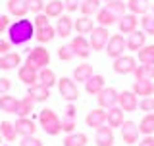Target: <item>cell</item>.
Listing matches in <instances>:
<instances>
[{
	"label": "cell",
	"instance_id": "1",
	"mask_svg": "<svg viewBox=\"0 0 154 146\" xmlns=\"http://www.w3.org/2000/svg\"><path fill=\"white\" fill-rule=\"evenodd\" d=\"M35 31L37 29H35L31 19H25V17L16 19L8 29V41L12 42L14 46H23L35 37Z\"/></svg>",
	"mask_w": 154,
	"mask_h": 146
},
{
	"label": "cell",
	"instance_id": "2",
	"mask_svg": "<svg viewBox=\"0 0 154 146\" xmlns=\"http://www.w3.org/2000/svg\"><path fill=\"white\" fill-rule=\"evenodd\" d=\"M38 125H41V129L45 131L48 137H56V135L62 133V119L50 108L41 110V114H38Z\"/></svg>",
	"mask_w": 154,
	"mask_h": 146
},
{
	"label": "cell",
	"instance_id": "3",
	"mask_svg": "<svg viewBox=\"0 0 154 146\" xmlns=\"http://www.w3.org/2000/svg\"><path fill=\"white\" fill-rule=\"evenodd\" d=\"M25 64L35 67V69H38V71L45 69V67H48V64H50V52H48L42 44H38L35 48H29Z\"/></svg>",
	"mask_w": 154,
	"mask_h": 146
},
{
	"label": "cell",
	"instance_id": "4",
	"mask_svg": "<svg viewBox=\"0 0 154 146\" xmlns=\"http://www.w3.org/2000/svg\"><path fill=\"white\" fill-rule=\"evenodd\" d=\"M58 90H60V96L67 104H69V102H75L79 98V89H77L75 81L69 79V77H66V75L58 79Z\"/></svg>",
	"mask_w": 154,
	"mask_h": 146
},
{
	"label": "cell",
	"instance_id": "5",
	"mask_svg": "<svg viewBox=\"0 0 154 146\" xmlns=\"http://www.w3.org/2000/svg\"><path fill=\"white\" fill-rule=\"evenodd\" d=\"M110 31H108V27H100V25H96L93 29V33L89 35V44L93 50L96 52H100V50H106V44H108V41H110Z\"/></svg>",
	"mask_w": 154,
	"mask_h": 146
},
{
	"label": "cell",
	"instance_id": "6",
	"mask_svg": "<svg viewBox=\"0 0 154 146\" xmlns=\"http://www.w3.org/2000/svg\"><path fill=\"white\" fill-rule=\"evenodd\" d=\"M125 50H127V41L123 38L122 33H118V35H112V37H110L108 44H106V54H108V58L116 60V58L123 56Z\"/></svg>",
	"mask_w": 154,
	"mask_h": 146
},
{
	"label": "cell",
	"instance_id": "7",
	"mask_svg": "<svg viewBox=\"0 0 154 146\" xmlns=\"http://www.w3.org/2000/svg\"><path fill=\"white\" fill-rule=\"evenodd\" d=\"M118 98H119V92L116 90L114 87H106L104 90L98 92L96 102H98V108L110 110V108H114V106H118Z\"/></svg>",
	"mask_w": 154,
	"mask_h": 146
},
{
	"label": "cell",
	"instance_id": "8",
	"mask_svg": "<svg viewBox=\"0 0 154 146\" xmlns=\"http://www.w3.org/2000/svg\"><path fill=\"white\" fill-rule=\"evenodd\" d=\"M135 67H137V60H135L133 56H127V54L116 58L114 64H112V69L118 73V75H129V73L135 71Z\"/></svg>",
	"mask_w": 154,
	"mask_h": 146
},
{
	"label": "cell",
	"instance_id": "9",
	"mask_svg": "<svg viewBox=\"0 0 154 146\" xmlns=\"http://www.w3.org/2000/svg\"><path fill=\"white\" fill-rule=\"evenodd\" d=\"M69 44H71V48H73L75 56H77V58H81V60H87V58L93 54V48H91V44H89V38L83 37V35L73 37Z\"/></svg>",
	"mask_w": 154,
	"mask_h": 146
},
{
	"label": "cell",
	"instance_id": "10",
	"mask_svg": "<svg viewBox=\"0 0 154 146\" xmlns=\"http://www.w3.org/2000/svg\"><path fill=\"white\" fill-rule=\"evenodd\" d=\"M139 25H141V19H139V16H135V14H125L118 21V29H119L122 35H131V33L139 31Z\"/></svg>",
	"mask_w": 154,
	"mask_h": 146
},
{
	"label": "cell",
	"instance_id": "11",
	"mask_svg": "<svg viewBox=\"0 0 154 146\" xmlns=\"http://www.w3.org/2000/svg\"><path fill=\"white\" fill-rule=\"evenodd\" d=\"M139 137H141V131H139V123L135 121H125L122 125V138L127 146L131 144H137L139 142Z\"/></svg>",
	"mask_w": 154,
	"mask_h": 146
},
{
	"label": "cell",
	"instance_id": "12",
	"mask_svg": "<svg viewBox=\"0 0 154 146\" xmlns=\"http://www.w3.org/2000/svg\"><path fill=\"white\" fill-rule=\"evenodd\" d=\"M94 144L96 146H114L116 144V137H114V129L108 125L94 129Z\"/></svg>",
	"mask_w": 154,
	"mask_h": 146
},
{
	"label": "cell",
	"instance_id": "13",
	"mask_svg": "<svg viewBox=\"0 0 154 146\" xmlns=\"http://www.w3.org/2000/svg\"><path fill=\"white\" fill-rule=\"evenodd\" d=\"M118 106L123 111H135V110H139V96L133 90H123V92H119Z\"/></svg>",
	"mask_w": 154,
	"mask_h": 146
},
{
	"label": "cell",
	"instance_id": "14",
	"mask_svg": "<svg viewBox=\"0 0 154 146\" xmlns=\"http://www.w3.org/2000/svg\"><path fill=\"white\" fill-rule=\"evenodd\" d=\"M16 131L19 137H35V131H37V125L31 117H17L16 119Z\"/></svg>",
	"mask_w": 154,
	"mask_h": 146
},
{
	"label": "cell",
	"instance_id": "15",
	"mask_svg": "<svg viewBox=\"0 0 154 146\" xmlns=\"http://www.w3.org/2000/svg\"><path fill=\"white\" fill-rule=\"evenodd\" d=\"M17 77H19V81L25 83L27 87L37 85V83H38V69H35V67H31L27 64H23V65H19V69H17Z\"/></svg>",
	"mask_w": 154,
	"mask_h": 146
},
{
	"label": "cell",
	"instance_id": "16",
	"mask_svg": "<svg viewBox=\"0 0 154 146\" xmlns=\"http://www.w3.org/2000/svg\"><path fill=\"white\" fill-rule=\"evenodd\" d=\"M56 37H60V38H66L73 33V19H71L69 16H60L56 19Z\"/></svg>",
	"mask_w": 154,
	"mask_h": 146
},
{
	"label": "cell",
	"instance_id": "17",
	"mask_svg": "<svg viewBox=\"0 0 154 146\" xmlns=\"http://www.w3.org/2000/svg\"><path fill=\"white\" fill-rule=\"evenodd\" d=\"M106 115H108V110H102V108H94V110H91L89 114H87V125L89 127H93V129H98V127H102V125H106Z\"/></svg>",
	"mask_w": 154,
	"mask_h": 146
},
{
	"label": "cell",
	"instance_id": "18",
	"mask_svg": "<svg viewBox=\"0 0 154 146\" xmlns=\"http://www.w3.org/2000/svg\"><path fill=\"white\" fill-rule=\"evenodd\" d=\"M146 33L144 31H135L131 35H127V50L131 52H139L146 46Z\"/></svg>",
	"mask_w": 154,
	"mask_h": 146
},
{
	"label": "cell",
	"instance_id": "19",
	"mask_svg": "<svg viewBox=\"0 0 154 146\" xmlns=\"http://www.w3.org/2000/svg\"><path fill=\"white\" fill-rule=\"evenodd\" d=\"M104 89H106L104 75H93L85 83V90H87V94H91V96H98V92L104 90Z\"/></svg>",
	"mask_w": 154,
	"mask_h": 146
},
{
	"label": "cell",
	"instance_id": "20",
	"mask_svg": "<svg viewBox=\"0 0 154 146\" xmlns=\"http://www.w3.org/2000/svg\"><path fill=\"white\" fill-rule=\"evenodd\" d=\"M125 123L123 119V110L119 108V106H114V108L108 110V115H106V125L112 129H122V125Z\"/></svg>",
	"mask_w": 154,
	"mask_h": 146
},
{
	"label": "cell",
	"instance_id": "21",
	"mask_svg": "<svg viewBox=\"0 0 154 146\" xmlns=\"http://www.w3.org/2000/svg\"><path fill=\"white\" fill-rule=\"evenodd\" d=\"M94 21L91 19L89 16H81V17H77L75 21H73V31H77V35H91L93 33V29H94Z\"/></svg>",
	"mask_w": 154,
	"mask_h": 146
},
{
	"label": "cell",
	"instance_id": "22",
	"mask_svg": "<svg viewBox=\"0 0 154 146\" xmlns=\"http://www.w3.org/2000/svg\"><path fill=\"white\" fill-rule=\"evenodd\" d=\"M6 6H8V14H10V16H14V17H17V19L25 17L27 14H29V8H27L25 0H8Z\"/></svg>",
	"mask_w": 154,
	"mask_h": 146
},
{
	"label": "cell",
	"instance_id": "23",
	"mask_svg": "<svg viewBox=\"0 0 154 146\" xmlns=\"http://www.w3.org/2000/svg\"><path fill=\"white\" fill-rule=\"evenodd\" d=\"M118 21H119V17L116 16V14H112L106 6H102L98 10V14H96V23H98L100 27H112Z\"/></svg>",
	"mask_w": 154,
	"mask_h": 146
},
{
	"label": "cell",
	"instance_id": "24",
	"mask_svg": "<svg viewBox=\"0 0 154 146\" xmlns=\"http://www.w3.org/2000/svg\"><path fill=\"white\" fill-rule=\"evenodd\" d=\"M137 96L146 98V96H154V83L152 81H133V89H131Z\"/></svg>",
	"mask_w": 154,
	"mask_h": 146
},
{
	"label": "cell",
	"instance_id": "25",
	"mask_svg": "<svg viewBox=\"0 0 154 146\" xmlns=\"http://www.w3.org/2000/svg\"><path fill=\"white\" fill-rule=\"evenodd\" d=\"M19 64H21V56H19L17 52H8V54L0 56V69L2 71L16 69Z\"/></svg>",
	"mask_w": 154,
	"mask_h": 146
},
{
	"label": "cell",
	"instance_id": "26",
	"mask_svg": "<svg viewBox=\"0 0 154 146\" xmlns=\"http://www.w3.org/2000/svg\"><path fill=\"white\" fill-rule=\"evenodd\" d=\"M27 96H31L35 102H46L50 98V89H46V87L37 83V85H31L27 89Z\"/></svg>",
	"mask_w": 154,
	"mask_h": 146
},
{
	"label": "cell",
	"instance_id": "27",
	"mask_svg": "<svg viewBox=\"0 0 154 146\" xmlns=\"http://www.w3.org/2000/svg\"><path fill=\"white\" fill-rule=\"evenodd\" d=\"M64 0H48L46 6H45V14L50 19H58L60 16H64Z\"/></svg>",
	"mask_w": 154,
	"mask_h": 146
},
{
	"label": "cell",
	"instance_id": "28",
	"mask_svg": "<svg viewBox=\"0 0 154 146\" xmlns=\"http://www.w3.org/2000/svg\"><path fill=\"white\" fill-rule=\"evenodd\" d=\"M93 75H94V71H93L91 64H79L73 69V81L75 83H87Z\"/></svg>",
	"mask_w": 154,
	"mask_h": 146
},
{
	"label": "cell",
	"instance_id": "29",
	"mask_svg": "<svg viewBox=\"0 0 154 146\" xmlns=\"http://www.w3.org/2000/svg\"><path fill=\"white\" fill-rule=\"evenodd\" d=\"M35 104H37V102L33 100L31 96H25V98H21V100L17 102L16 115H17V117H29V114L35 110Z\"/></svg>",
	"mask_w": 154,
	"mask_h": 146
},
{
	"label": "cell",
	"instance_id": "30",
	"mask_svg": "<svg viewBox=\"0 0 154 146\" xmlns=\"http://www.w3.org/2000/svg\"><path fill=\"white\" fill-rule=\"evenodd\" d=\"M35 38L38 44H46V42H52L56 38V29L52 25H46V27H41L35 31Z\"/></svg>",
	"mask_w": 154,
	"mask_h": 146
},
{
	"label": "cell",
	"instance_id": "31",
	"mask_svg": "<svg viewBox=\"0 0 154 146\" xmlns=\"http://www.w3.org/2000/svg\"><path fill=\"white\" fill-rule=\"evenodd\" d=\"M38 85L46 87V89H52L54 85H58V77L56 73L50 69V67H45V69L38 71Z\"/></svg>",
	"mask_w": 154,
	"mask_h": 146
},
{
	"label": "cell",
	"instance_id": "32",
	"mask_svg": "<svg viewBox=\"0 0 154 146\" xmlns=\"http://www.w3.org/2000/svg\"><path fill=\"white\" fill-rule=\"evenodd\" d=\"M100 2L102 0H81V6H79V10H81V16H94V14H98V10L102 8L100 6Z\"/></svg>",
	"mask_w": 154,
	"mask_h": 146
},
{
	"label": "cell",
	"instance_id": "33",
	"mask_svg": "<svg viewBox=\"0 0 154 146\" xmlns=\"http://www.w3.org/2000/svg\"><path fill=\"white\" fill-rule=\"evenodd\" d=\"M0 135H2V138L8 140V142H14V140L19 137L17 131H16V125H14L12 121H2V123H0Z\"/></svg>",
	"mask_w": 154,
	"mask_h": 146
},
{
	"label": "cell",
	"instance_id": "34",
	"mask_svg": "<svg viewBox=\"0 0 154 146\" xmlns=\"http://www.w3.org/2000/svg\"><path fill=\"white\" fill-rule=\"evenodd\" d=\"M133 75H135V79H137V81H152L154 79V65L141 64V65L135 67Z\"/></svg>",
	"mask_w": 154,
	"mask_h": 146
},
{
	"label": "cell",
	"instance_id": "35",
	"mask_svg": "<svg viewBox=\"0 0 154 146\" xmlns=\"http://www.w3.org/2000/svg\"><path fill=\"white\" fill-rule=\"evenodd\" d=\"M139 131L143 133V137H150L154 133V114H144L143 119L139 121Z\"/></svg>",
	"mask_w": 154,
	"mask_h": 146
},
{
	"label": "cell",
	"instance_id": "36",
	"mask_svg": "<svg viewBox=\"0 0 154 146\" xmlns=\"http://www.w3.org/2000/svg\"><path fill=\"white\" fill-rule=\"evenodd\" d=\"M125 4H127L129 14H135V16H144V14H148L146 0H127Z\"/></svg>",
	"mask_w": 154,
	"mask_h": 146
},
{
	"label": "cell",
	"instance_id": "37",
	"mask_svg": "<svg viewBox=\"0 0 154 146\" xmlns=\"http://www.w3.org/2000/svg\"><path fill=\"white\" fill-rule=\"evenodd\" d=\"M137 60H139V64L154 65V44H146L143 50H139L137 52Z\"/></svg>",
	"mask_w": 154,
	"mask_h": 146
},
{
	"label": "cell",
	"instance_id": "38",
	"mask_svg": "<svg viewBox=\"0 0 154 146\" xmlns=\"http://www.w3.org/2000/svg\"><path fill=\"white\" fill-rule=\"evenodd\" d=\"M17 98L16 96H10V94H4L0 96V110L4 114H16V108H17Z\"/></svg>",
	"mask_w": 154,
	"mask_h": 146
},
{
	"label": "cell",
	"instance_id": "39",
	"mask_svg": "<svg viewBox=\"0 0 154 146\" xmlns=\"http://www.w3.org/2000/svg\"><path fill=\"white\" fill-rule=\"evenodd\" d=\"M89 138H87L85 133H71V135H66L64 138V146H87Z\"/></svg>",
	"mask_w": 154,
	"mask_h": 146
},
{
	"label": "cell",
	"instance_id": "40",
	"mask_svg": "<svg viewBox=\"0 0 154 146\" xmlns=\"http://www.w3.org/2000/svg\"><path fill=\"white\" fill-rule=\"evenodd\" d=\"M106 8L112 14H116L118 17H123L125 14H127V4H125L123 0H110V2L106 4Z\"/></svg>",
	"mask_w": 154,
	"mask_h": 146
},
{
	"label": "cell",
	"instance_id": "41",
	"mask_svg": "<svg viewBox=\"0 0 154 146\" xmlns=\"http://www.w3.org/2000/svg\"><path fill=\"white\" fill-rule=\"evenodd\" d=\"M75 127H77L75 115H66L64 114V117H62V133L71 135V133H75Z\"/></svg>",
	"mask_w": 154,
	"mask_h": 146
},
{
	"label": "cell",
	"instance_id": "42",
	"mask_svg": "<svg viewBox=\"0 0 154 146\" xmlns=\"http://www.w3.org/2000/svg\"><path fill=\"white\" fill-rule=\"evenodd\" d=\"M58 58H60L62 62H71L75 56V52H73V48H71V44H62L60 48H58Z\"/></svg>",
	"mask_w": 154,
	"mask_h": 146
},
{
	"label": "cell",
	"instance_id": "43",
	"mask_svg": "<svg viewBox=\"0 0 154 146\" xmlns=\"http://www.w3.org/2000/svg\"><path fill=\"white\" fill-rule=\"evenodd\" d=\"M141 27L146 35H154V16L152 14H144L141 19Z\"/></svg>",
	"mask_w": 154,
	"mask_h": 146
},
{
	"label": "cell",
	"instance_id": "44",
	"mask_svg": "<svg viewBox=\"0 0 154 146\" xmlns=\"http://www.w3.org/2000/svg\"><path fill=\"white\" fill-rule=\"evenodd\" d=\"M139 110L146 111V114H154V96H146V98L139 100Z\"/></svg>",
	"mask_w": 154,
	"mask_h": 146
},
{
	"label": "cell",
	"instance_id": "45",
	"mask_svg": "<svg viewBox=\"0 0 154 146\" xmlns=\"http://www.w3.org/2000/svg\"><path fill=\"white\" fill-rule=\"evenodd\" d=\"M27 2V8H29V12H33L37 16V14H42L45 12V0H25Z\"/></svg>",
	"mask_w": 154,
	"mask_h": 146
},
{
	"label": "cell",
	"instance_id": "46",
	"mask_svg": "<svg viewBox=\"0 0 154 146\" xmlns=\"http://www.w3.org/2000/svg\"><path fill=\"white\" fill-rule=\"evenodd\" d=\"M33 25H35V29L46 27V25H50V17H48L45 12H42V14H37L35 19H33Z\"/></svg>",
	"mask_w": 154,
	"mask_h": 146
},
{
	"label": "cell",
	"instance_id": "47",
	"mask_svg": "<svg viewBox=\"0 0 154 146\" xmlns=\"http://www.w3.org/2000/svg\"><path fill=\"white\" fill-rule=\"evenodd\" d=\"M19 146H42V140L37 137H23L19 140Z\"/></svg>",
	"mask_w": 154,
	"mask_h": 146
},
{
	"label": "cell",
	"instance_id": "48",
	"mask_svg": "<svg viewBox=\"0 0 154 146\" xmlns=\"http://www.w3.org/2000/svg\"><path fill=\"white\" fill-rule=\"evenodd\" d=\"M10 89H12V81L6 79V77H0V96L8 94Z\"/></svg>",
	"mask_w": 154,
	"mask_h": 146
},
{
	"label": "cell",
	"instance_id": "49",
	"mask_svg": "<svg viewBox=\"0 0 154 146\" xmlns=\"http://www.w3.org/2000/svg\"><path fill=\"white\" fill-rule=\"evenodd\" d=\"M64 6H66V12H77L81 6V0H64Z\"/></svg>",
	"mask_w": 154,
	"mask_h": 146
},
{
	"label": "cell",
	"instance_id": "50",
	"mask_svg": "<svg viewBox=\"0 0 154 146\" xmlns=\"http://www.w3.org/2000/svg\"><path fill=\"white\" fill-rule=\"evenodd\" d=\"M12 42L8 41V38H0V56L8 54V52H12Z\"/></svg>",
	"mask_w": 154,
	"mask_h": 146
},
{
	"label": "cell",
	"instance_id": "51",
	"mask_svg": "<svg viewBox=\"0 0 154 146\" xmlns=\"http://www.w3.org/2000/svg\"><path fill=\"white\" fill-rule=\"evenodd\" d=\"M10 25H12V21H10V16H0V33H4V31H8Z\"/></svg>",
	"mask_w": 154,
	"mask_h": 146
},
{
	"label": "cell",
	"instance_id": "52",
	"mask_svg": "<svg viewBox=\"0 0 154 146\" xmlns=\"http://www.w3.org/2000/svg\"><path fill=\"white\" fill-rule=\"evenodd\" d=\"M137 146H154V137H143V140H139Z\"/></svg>",
	"mask_w": 154,
	"mask_h": 146
},
{
	"label": "cell",
	"instance_id": "53",
	"mask_svg": "<svg viewBox=\"0 0 154 146\" xmlns=\"http://www.w3.org/2000/svg\"><path fill=\"white\" fill-rule=\"evenodd\" d=\"M150 8H152V16H154V4H152V6H150Z\"/></svg>",
	"mask_w": 154,
	"mask_h": 146
},
{
	"label": "cell",
	"instance_id": "54",
	"mask_svg": "<svg viewBox=\"0 0 154 146\" xmlns=\"http://www.w3.org/2000/svg\"><path fill=\"white\" fill-rule=\"evenodd\" d=\"M0 144H2V135H0Z\"/></svg>",
	"mask_w": 154,
	"mask_h": 146
},
{
	"label": "cell",
	"instance_id": "55",
	"mask_svg": "<svg viewBox=\"0 0 154 146\" xmlns=\"http://www.w3.org/2000/svg\"><path fill=\"white\" fill-rule=\"evenodd\" d=\"M102 2H106V4H108V2H110V0H102Z\"/></svg>",
	"mask_w": 154,
	"mask_h": 146
},
{
	"label": "cell",
	"instance_id": "56",
	"mask_svg": "<svg viewBox=\"0 0 154 146\" xmlns=\"http://www.w3.org/2000/svg\"><path fill=\"white\" fill-rule=\"evenodd\" d=\"M146 2H148V0H146Z\"/></svg>",
	"mask_w": 154,
	"mask_h": 146
}]
</instances>
